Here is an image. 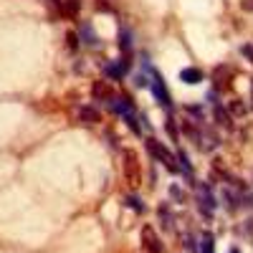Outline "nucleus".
Segmentation results:
<instances>
[{"instance_id": "nucleus-1", "label": "nucleus", "mask_w": 253, "mask_h": 253, "mask_svg": "<svg viewBox=\"0 0 253 253\" xmlns=\"http://www.w3.org/2000/svg\"><path fill=\"white\" fill-rule=\"evenodd\" d=\"M122 175H124V182L132 190H137L142 185V162H139V155L134 150L122 152Z\"/></svg>"}, {"instance_id": "nucleus-2", "label": "nucleus", "mask_w": 253, "mask_h": 253, "mask_svg": "<svg viewBox=\"0 0 253 253\" xmlns=\"http://www.w3.org/2000/svg\"><path fill=\"white\" fill-rule=\"evenodd\" d=\"M147 150H150V155L160 162V165H165L167 167V170H170V172H177L180 170V167H177V157L170 152V150H167V147L162 144V142H157L155 137H147Z\"/></svg>"}, {"instance_id": "nucleus-3", "label": "nucleus", "mask_w": 253, "mask_h": 253, "mask_svg": "<svg viewBox=\"0 0 253 253\" xmlns=\"http://www.w3.org/2000/svg\"><path fill=\"white\" fill-rule=\"evenodd\" d=\"M150 89H152V94H155V99H157L160 107H165V109H172V96H170V91H167L165 81H162V76H160L157 71H152Z\"/></svg>"}, {"instance_id": "nucleus-4", "label": "nucleus", "mask_w": 253, "mask_h": 253, "mask_svg": "<svg viewBox=\"0 0 253 253\" xmlns=\"http://www.w3.org/2000/svg\"><path fill=\"white\" fill-rule=\"evenodd\" d=\"M142 246H144V251H150V253H165V246H162V241L155 233L152 225H144L142 228Z\"/></svg>"}, {"instance_id": "nucleus-5", "label": "nucleus", "mask_w": 253, "mask_h": 253, "mask_svg": "<svg viewBox=\"0 0 253 253\" xmlns=\"http://www.w3.org/2000/svg\"><path fill=\"white\" fill-rule=\"evenodd\" d=\"M53 5L63 18H76L81 10V0H53Z\"/></svg>"}, {"instance_id": "nucleus-6", "label": "nucleus", "mask_w": 253, "mask_h": 253, "mask_svg": "<svg viewBox=\"0 0 253 253\" xmlns=\"http://www.w3.org/2000/svg\"><path fill=\"white\" fill-rule=\"evenodd\" d=\"M213 84H215L218 91L228 89V86H230V69H228V66H218V69L213 71Z\"/></svg>"}, {"instance_id": "nucleus-7", "label": "nucleus", "mask_w": 253, "mask_h": 253, "mask_svg": "<svg viewBox=\"0 0 253 253\" xmlns=\"http://www.w3.org/2000/svg\"><path fill=\"white\" fill-rule=\"evenodd\" d=\"M203 79H205V74H203L200 69H195V66H187V69L180 71V81H182V84H190V86L200 84Z\"/></svg>"}, {"instance_id": "nucleus-8", "label": "nucleus", "mask_w": 253, "mask_h": 253, "mask_svg": "<svg viewBox=\"0 0 253 253\" xmlns=\"http://www.w3.org/2000/svg\"><path fill=\"white\" fill-rule=\"evenodd\" d=\"M79 119L86 122V124H99V122H101V114H99V109H94V107H81Z\"/></svg>"}, {"instance_id": "nucleus-9", "label": "nucleus", "mask_w": 253, "mask_h": 253, "mask_svg": "<svg viewBox=\"0 0 253 253\" xmlns=\"http://www.w3.org/2000/svg\"><path fill=\"white\" fill-rule=\"evenodd\" d=\"M213 117H215V122H218L220 126H230V124H233V117H230L228 107H220V104H215V109H213Z\"/></svg>"}, {"instance_id": "nucleus-10", "label": "nucleus", "mask_w": 253, "mask_h": 253, "mask_svg": "<svg viewBox=\"0 0 253 253\" xmlns=\"http://www.w3.org/2000/svg\"><path fill=\"white\" fill-rule=\"evenodd\" d=\"M94 96H96V99H109V101L114 99V94H112L109 86H107V81H96V84H94Z\"/></svg>"}, {"instance_id": "nucleus-11", "label": "nucleus", "mask_w": 253, "mask_h": 253, "mask_svg": "<svg viewBox=\"0 0 253 253\" xmlns=\"http://www.w3.org/2000/svg\"><path fill=\"white\" fill-rule=\"evenodd\" d=\"M228 112L233 114V117H243L248 112V107H246L241 99H233V101H228Z\"/></svg>"}, {"instance_id": "nucleus-12", "label": "nucleus", "mask_w": 253, "mask_h": 253, "mask_svg": "<svg viewBox=\"0 0 253 253\" xmlns=\"http://www.w3.org/2000/svg\"><path fill=\"white\" fill-rule=\"evenodd\" d=\"M124 122L132 126V132H134V134H139V132H142V129H139V124H137V119H134V114H124Z\"/></svg>"}, {"instance_id": "nucleus-13", "label": "nucleus", "mask_w": 253, "mask_h": 253, "mask_svg": "<svg viewBox=\"0 0 253 253\" xmlns=\"http://www.w3.org/2000/svg\"><path fill=\"white\" fill-rule=\"evenodd\" d=\"M81 33H84V38H86V43H91V46L96 43V36H94L91 26H84V31H81Z\"/></svg>"}, {"instance_id": "nucleus-14", "label": "nucleus", "mask_w": 253, "mask_h": 253, "mask_svg": "<svg viewBox=\"0 0 253 253\" xmlns=\"http://www.w3.org/2000/svg\"><path fill=\"white\" fill-rule=\"evenodd\" d=\"M165 129H167V132H170V134H172V139L177 142V126H175V122H172V119H170V122H167V124H165Z\"/></svg>"}, {"instance_id": "nucleus-15", "label": "nucleus", "mask_w": 253, "mask_h": 253, "mask_svg": "<svg viewBox=\"0 0 253 253\" xmlns=\"http://www.w3.org/2000/svg\"><path fill=\"white\" fill-rule=\"evenodd\" d=\"M124 203H126V205H132V208H134V210H137V213H142V205H139V200H137V198H134V195H132V198H126V200H124Z\"/></svg>"}, {"instance_id": "nucleus-16", "label": "nucleus", "mask_w": 253, "mask_h": 253, "mask_svg": "<svg viewBox=\"0 0 253 253\" xmlns=\"http://www.w3.org/2000/svg\"><path fill=\"white\" fill-rule=\"evenodd\" d=\"M241 53H243L246 58H251V63H253V46H251V43H246V46L241 48Z\"/></svg>"}]
</instances>
